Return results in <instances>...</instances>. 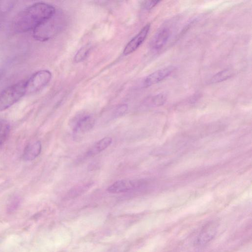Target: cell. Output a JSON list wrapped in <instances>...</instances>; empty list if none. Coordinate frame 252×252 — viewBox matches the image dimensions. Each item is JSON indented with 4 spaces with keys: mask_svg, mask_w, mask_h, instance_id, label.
<instances>
[{
    "mask_svg": "<svg viewBox=\"0 0 252 252\" xmlns=\"http://www.w3.org/2000/svg\"><path fill=\"white\" fill-rule=\"evenodd\" d=\"M56 8L45 2L34 3L21 11L15 18L13 26L18 32L33 31L40 24L56 13Z\"/></svg>",
    "mask_w": 252,
    "mask_h": 252,
    "instance_id": "cell-1",
    "label": "cell"
},
{
    "mask_svg": "<svg viewBox=\"0 0 252 252\" xmlns=\"http://www.w3.org/2000/svg\"><path fill=\"white\" fill-rule=\"evenodd\" d=\"M26 94L25 81H20L0 92V111L9 108Z\"/></svg>",
    "mask_w": 252,
    "mask_h": 252,
    "instance_id": "cell-2",
    "label": "cell"
},
{
    "mask_svg": "<svg viewBox=\"0 0 252 252\" xmlns=\"http://www.w3.org/2000/svg\"><path fill=\"white\" fill-rule=\"evenodd\" d=\"M62 27L61 19L56 13L45 20L33 31V36L36 40L44 41L51 38L59 32Z\"/></svg>",
    "mask_w": 252,
    "mask_h": 252,
    "instance_id": "cell-3",
    "label": "cell"
},
{
    "mask_svg": "<svg viewBox=\"0 0 252 252\" xmlns=\"http://www.w3.org/2000/svg\"><path fill=\"white\" fill-rule=\"evenodd\" d=\"M51 72L47 69L38 70L25 81L26 94H32L43 89L50 81Z\"/></svg>",
    "mask_w": 252,
    "mask_h": 252,
    "instance_id": "cell-4",
    "label": "cell"
},
{
    "mask_svg": "<svg viewBox=\"0 0 252 252\" xmlns=\"http://www.w3.org/2000/svg\"><path fill=\"white\" fill-rule=\"evenodd\" d=\"M94 125V120L90 114L84 113L77 115L70 122L73 131L76 133H84L91 130Z\"/></svg>",
    "mask_w": 252,
    "mask_h": 252,
    "instance_id": "cell-5",
    "label": "cell"
},
{
    "mask_svg": "<svg viewBox=\"0 0 252 252\" xmlns=\"http://www.w3.org/2000/svg\"><path fill=\"white\" fill-rule=\"evenodd\" d=\"M218 227L216 221L212 220L205 224L195 240V245L203 246L211 241L215 236Z\"/></svg>",
    "mask_w": 252,
    "mask_h": 252,
    "instance_id": "cell-6",
    "label": "cell"
},
{
    "mask_svg": "<svg viewBox=\"0 0 252 252\" xmlns=\"http://www.w3.org/2000/svg\"><path fill=\"white\" fill-rule=\"evenodd\" d=\"M138 180H121L115 182L109 186L107 191L110 193H119L136 189L142 185Z\"/></svg>",
    "mask_w": 252,
    "mask_h": 252,
    "instance_id": "cell-7",
    "label": "cell"
},
{
    "mask_svg": "<svg viewBox=\"0 0 252 252\" xmlns=\"http://www.w3.org/2000/svg\"><path fill=\"white\" fill-rule=\"evenodd\" d=\"M171 34L169 27L164 26L159 29L150 42L151 48L155 51L161 49L167 43Z\"/></svg>",
    "mask_w": 252,
    "mask_h": 252,
    "instance_id": "cell-8",
    "label": "cell"
},
{
    "mask_svg": "<svg viewBox=\"0 0 252 252\" xmlns=\"http://www.w3.org/2000/svg\"><path fill=\"white\" fill-rule=\"evenodd\" d=\"M150 29V24L146 25L126 46L123 53L129 55L134 52L144 41Z\"/></svg>",
    "mask_w": 252,
    "mask_h": 252,
    "instance_id": "cell-9",
    "label": "cell"
},
{
    "mask_svg": "<svg viewBox=\"0 0 252 252\" xmlns=\"http://www.w3.org/2000/svg\"><path fill=\"white\" fill-rule=\"evenodd\" d=\"M174 70V67L168 66L156 71L146 77L143 86L147 87L156 84L169 76Z\"/></svg>",
    "mask_w": 252,
    "mask_h": 252,
    "instance_id": "cell-10",
    "label": "cell"
},
{
    "mask_svg": "<svg viewBox=\"0 0 252 252\" xmlns=\"http://www.w3.org/2000/svg\"><path fill=\"white\" fill-rule=\"evenodd\" d=\"M41 148V143L39 141L29 144L24 150L23 159L26 161H31L40 155Z\"/></svg>",
    "mask_w": 252,
    "mask_h": 252,
    "instance_id": "cell-11",
    "label": "cell"
},
{
    "mask_svg": "<svg viewBox=\"0 0 252 252\" xmlns=\"http://www.w3.org/2000/svg\"><path fill=\"white\" fill-rule=\"evenodd\" d=\"M112 142V139L110 137H105L95 143L89 150L87 154L89 156H93L103 151L108 147Z\"/></svg>",
    "mask_w": 252,
    "mask_h": 252,
    "instance_id": "cell-12",
    "label": "cell"
},
{
    "mask_svg": "<svg viewBox=\"0 0 252 252\" xmlns=\"http://www.w3.org/2000/svg\"><path fill=\"white\" fill-rule=\"evenodd\" d=\"M10 130V126L8 122L0 118V146L6 141Z\"/></svg>",
    "mask_w": 252,
    "mask_h": 252,
    "instance_id": "cell-13",
    "label": "cell"
},
{
    "mask_svg": "<svg viewBox=\"0 0 252 252\" xmlns=\"http://www.w3.org/2000/svg\"><path fill=\"white\" fill-rule=\"evenodd\" d=\"M233 74L232 71L230 69H226L214 75L211 79L212 83L221 82L230 78Z\"/></svg>",
    "mask_w": 252,
    "mask_h": 252,
    "instance_id": "cell-14",
    "label": "cell"
},
{
    "mask_svg": "<svg viewBox=\"0 0 252 252\" xmlns=\"http://www.w3.org/2000/svg\"><path fill=\"white\" fill-rule=\"evenodd\" d=\"M90 51V47L89 46H85L80 48L75 56V62L78 63L84 60L88 56Z\"/></svg>",
    "mask_w": 252,
    "mask_h": 252,
    "instance_id": "cell-15",
    "label": "cell"
},
{
    "mask_svg": "<svg viewBox=\"0 0 252 252\" xmlns=\"http://www.w3.org/2000/svg\"><path fill=\"white\" fill-rule=\"evenodd\" d=\"M165 101V97L162 94H158L153 96L150 99V102L152 104L158 106L164 103Z\"/></svg>",
    "mask_w": 252,
    "mask_h": 252,
    "instance_id": "cell-16",
    "label": "cell"
},
{
    "mask_svg": "<svg viewBox=\"0 0 252 252\" xmlns=\"http://www.w3.org/2000/svg\"><path fill=\"white\" fill-rule=\"evenodd\" d=\"M127 106L126 104H123L118 106L114 112V117H118L122 116L127 111Z\"/></svg>",
    "mask_w": 252,
    "mask_h": 252,
    "instance_id": "cell-17",
    "label": "cell"
},
{
    "mask_svg": "<svg viewBox=\"0 0 252 252\" xmlns=\"http://www.w3.org/2000/svg\"><path fill=\"white\" fill-rule=\"evenodd\" d=\"M160 1L149 0L145 1L142 4L143 8L146 10H150L157 5Z\"/></svg>",
    "mask_w": 252,
    "mask_h": 252,
    "instance_id": "cell-18",
    "label": "cell"
},
{
    "mask_svg": "<svg viewBox=\"0 0 252 252\" xmlns=\"http://www.w3.org/2000/svg\"><path fill=\"white\" fill-rule=\"evenodd\" d=\"M3 70L1 68H0V80L1 79V78H2L3 76Z\"/></svg>",
    "mask_w": 252,
    "mask_h": 252,
    "instance_id": "cell-19",
    "label": "cell"
}]
</instances>
